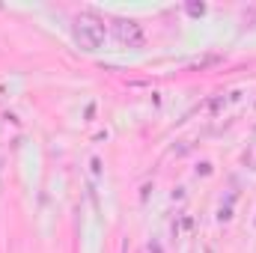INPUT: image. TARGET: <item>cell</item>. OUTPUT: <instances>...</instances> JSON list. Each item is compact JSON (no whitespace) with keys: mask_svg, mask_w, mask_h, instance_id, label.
Returning a JSON list of instances; mask_svg holds the SVG:
<instances>
[{"mask_svg":"<svg viewBox=\"0 0 256 253\" xmlns=\"http://www.w3.org/2000/svg\"><path fill=\"white\" fill-rule=\"evenodd\" d=\"M72 36L78 42V48L84 51H98L104 42V21L96 15H78L72 24Z\"/></svg>","mask_w":256,"mask_h":253,"instance_id":"1","label":"cell"},{"mask_svg":"<svg viewBox=\"0 0 256 253\" xmlns=\"http://www.w3.org/2000/svg\"><path fill=\"white\" fill-rule=\"evenodd\" d=\"M110 33H114V39H116L122 48H137V45H143V27H140L137 21H131V18H116L114 27H110Z\"/></svg>","mask_w":256,"mask_h":253,"instance_id":"2","label":"cell"}]
</instances>
